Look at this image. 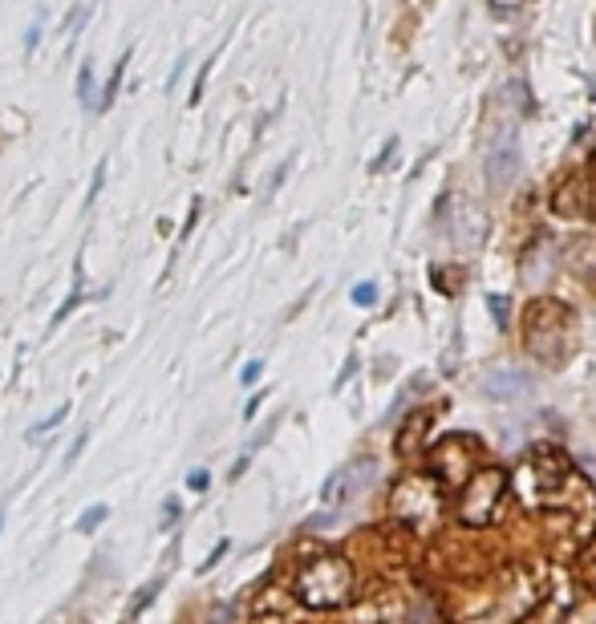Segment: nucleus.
<instances>
[{
  "instance_id": "nucleus-1",
  "label": "nucleus",
  "mask_w": 596,
  "mask_h": 624,
  "mask_svg": "<svg viewBox=\"0 0 596 624\" xmlns=\"http://www.w3.org/2000/svg\"><path fill=\"white\" fill-rule=\"evenodd\" d=\"M524 337L540 361L560 365L572 345V312L560 300H532L528 317H524Z\"/></svg>"
},
{
  "instance_id": "nucleus-16",
  "label": "nucleus",
  "mask_w": 596,
  "mask_h": 624,
  "mask_svg": "<svg viewBox=\"0 0 596 624\" xmlns=\"http://www.w3.org/2000/svg\"><path fill=\"white\" fill-rule=\"evenodd\" d=\"M102 179H106V159L98 163V171H94V183H90V195H86V203H94L98 199V187H102Z\"/></svg>"
},
{
  "instance_id": "nucleus-15",
  "label": "nucleus",
  "mask_w": 596,
  "mask_h": 624,
  "mask_svg": "<svg viewBox=\"0 0 596 624\" xmlns=\"http://www.w3.org/2000/svg\"><path fill=\"white\" fill-rule=\"evenodd\" d=\"M353 300H357V304H374V300H378V288H374V284H357V288H353Z\"/></svg>"
},
{
  "instance_id": "nucleus-21",
  "label": "nucleus",
  "mask_w": 596,
  "mask_h": 624,
  "mask_svg": "<svg viewBox=\"0 0 596 624\" xmlns=\"http://www.w3.org/2000/svg\"><path fill=\"white\" fill-rule=\"evenodd\" d=\"M223 552H228V543H219V548H215V552H211V560H207V564H203V572H207V568H215V564H219V556H223Z\"/></svg>"
},
{
  "instance_id": "nucleus-22",
  "label": "nucleus",
  "mask_w": 596,
  "mask_h": 624,
  "mask_svg": "<svg viewBox=\"0 0 596 624\" xmlns=\"http://www.w3.org/2000/svg\"><path fill=\"white\" fill-rule=\"evenodd\" d=\"M588 171H592V187H596V150H592V163H588Z\"/></svg>"
},
{
  "instance_id": "nucleus-5",
  "label": "nucleus",
  "mask_w": 596,
  "mask_h": 624,
  "mask_svg": "<svg viewBox=\"0 0 596 624\" xmlns=\"http://www.w3.org/2000/svg\"><path fill=\"white\" fill-rule=\"evenodd\" d=\"M369 479H374V462H353L345 466V471H337L329 483H325V503H349L361 487H369Z\"/></svg>"
},
{
  "instance_id": "nucleus-13",
  "label": "nucleus",
  "mask_w": 596,
  "mask_h": 624,
  "mask_svg": "<svg viewBox=\"0 0 596 624\" xmlns=\"http://www.w3.org/2000/svg\"><path fill=\"white\" fill-rule=\"evenodd\" d=\"M86 17H90V5H78V9H73V17H69V21H73V25H69V45H73V41H78V33H82Z\"/></svg>"
},
{
  "instance_id": "nucleus-2",
  "label": "nucleus",
  "mask_w": 596,
  "mask_h": 624,
  "mask_svg": "<svg viewBox=\"0 0 596 624\" xmlns=\"http://www.w3.org/2000/svg\"><path fill=\"white\" fill-rule=\"evenodd\" d=\"M349 588H353V572L345 560L329 556V560H313L301 568L296 576V592H301L305 604L313 608H337L349 600Z\"/></svg>"
},
{
  "instance_id": "nucleus-7",
  "label": "nucleus",
  "mask_w": 596,
  "mask_h": 624,
  "mask_svg": "<svg viewBox=\"0 0 596 624\" xmlns=\"http://www.w3.org/2000/svg\"><path fill=\"white\" fill-rule=\"evenodd\" d=\"M564 264H568L576 276H584V280L596 284V240H592V236L572 240V244L564 248Z\"/></svg>"
},
{
  "instance_id": "nucleus-14",
  "label": "nucleus",
  "mask_w": 596,
  "mask_h": 624,
  "mask_svg": "<svg viewBox=\"0 0 596 624\" xmlns=\"http://www.w3.org/2000/svg\"><path fill=\"white\" fill-rule=\"evenodd\" d=\"M65 414H69V406H57V410H53V414H49L45 422H37V426L29 430V438H37V434H45V430H53V426H57V422H61Z\"/></svg>"
},
{
  "instance_id": "nucleus-11",
  "label": "nucleus",
  "mask_w": 596,
  "mask_h": 624,
  "mask_svg": "<svg viewBox=\"0 0 596 624\" xmlns=\"http://www.w3.org/2000/svg\"><path fill=\"white\" fill-rule=\"evenodd\" d=\"M82 296H86V292H82V276H78V288H73V292H69V300H65L61 308H57V317H53V329H57V325H61V321L69 317V312H73V308H78V304H82Z\"/></svg>"
},
{
  "instance_id": "nucleus-12",
  "label": "nucleus",
  "mask_w": 596,
  "mask_h": 624,
  "mask_svg": "<svg viewBox=\"0 0 596 624\" xmlns=\"http://www.w3.org/2000/svg\"><path fill=\"white\" fill-rule=\"evenodd\" d=\"M106 515H110V507H106V503H98V507H90V511H86V515L78 519V531H94V527H98V523H102Z\"/></svg>"
},
{
  "instance_id": "nucleus-10",
  "label": "nucleus",
  "mask_w": 596,
  "mask_h": 624,
  "mask_svg": "<svg viewBox=\"0 0 596 624\" xmlns=\"http://www.w3.org/2000/svg\"><path fill=\"white\" fill-rule=\"evenodd\" d=\"M159 592H163V580H151V584H146V588L138 592V600H134V608H130V620H134V616H142V608H151Z\"/></svg>"
},
{
  "instance_id": "nucleus-9",
  "label": "nucleus",
  "mask_w": 596,
  "mask_h": 624,
  "mask_svg": "<svg viewBox=\"0 0 596 624\" xmlns=\"http://www.w3.org/2000/svg\"><path fill=\"white\" fill-rule=\"evenodd\" d=\"M78 98L86 110H94V65H82V73H78Z\"/></svg>"
},
{
  "instance_id": "nucleus-8",
  "label": "nucleus",
  "mask_w": 596,
  "mask_h": 624,
  "mask_svg": "<svg viewBox=\"0 0 596 624\" xmlns=\"http://www.w3.org/2000/svg\"><path fill=\"white\" fill-rule=\"evenodd\" d=\"M126 61H130V49L114 61V69H110V82H106V94L94 102V110H110L114 106V98H118V86H122V73H126Z\"/></svg>"
},
{
  "instance_id": "nucleus-19",
  "label": "nucleus",
  "mask_w": 596,
  "mask_h": 624,
  "mask_svg": "<svg viewBox=\"0 0 596 624\" xmlns=\"http://www.w3.org/2000/svg\"><path fill=\"white\" fill-rule=\"evenodd\" d=\"M37 45H41V25H33V29L25 33V53H33Z\"/></svg>"
},
{
  "instance_id": "nucleus-4",
  "label": "nucleus",
  "mask_w": 596,
  "mask_h": 624,
  "mask_svg": "<svg viewBox=\"0 0 596 624\" xmlns=\"http://www.w3.org/2000/svg\"><path fill=\"white\" fill-rule=\"evenodd\" d=\"M515 175H519V142L507 134L487 150V183L491 191H503L515 183Z\"/></svg>"
},
{
  "instance_id": "nucleus-20",
  "label": "nucleus",
  "mask_w": 596,
  "mask_h": 624,
  "mask_svg": "<svg viewBox=\"0 0 596 624\" xmlns=\"http://www.w3.org/2000/svg\"><path fill=\"white\" fill-rule=\"evenodd\" d=\"M179 519V503H167V511H163V527H171Z\"/></svg>"
},
{
  "instance_id": "nucleus-18",
  "label": "nucleus",
  "mask_w": 596,
  "mask_h": 624,
  "mask_svg": "<svg viewBox=\"0 0 596 624\" xmlns=\"http://www.w3.org/2000/svg\"><path fill=\"white\" fill-rule=\"evenodd\" d=\"M207 483H211V479H207V471H191V475H187V487H191V491H203Z\"/></svg>"
},
{
  "instance_id": "nucleus-23",
  "label": "nucleus",
  "mask_w": 596,
  "mask_h": 624,
  "mask_svg": "<svg viewBox=\"0 0 596 624\" xmlns=\"http://www.w3.org/2000/svg\"><path fill=\"white\" fill-rule=\"evenodd\" d=\"M0 527H5V511H0Z\"/></svg>"
},
{
  "instance_id": "nucleus-6",
  "label": "nucleus",
  "mask_w": 596,
  "mask_h": 624,
  "mask_svg": "<svg viewBox=\"0 0 596 624\" xmlns=\"http://www.w3.org/2000/svg\"><path fill=\"white\" fill-rule=\"evenodd\" d=\"M483 389H487V398H495V402H511V398H519V394H528V389H532V377H528L524 369H491V373L483 377Z\"/></svg>"
},
{
  "instance_id": "nucleus-17",
  "label": "nucleus",
  "mask_w": 596,
  "mask_h": 624,
  "mask_svg": "<svg viewBox=\"0 0 596 624\" xmlns=\"http://www.w3.org/2000/svg\"><path fill=\"white\" fill-rule=\"evenodd\" d=\"M260 369H264L260 361H248L244 373H240V381H244V385H256V381H260Z\"/></svg>"
},
{
  "instance_id": "nucleus-3",
  "label": "nucleus",
  "mask_w": 596,
  "mask_h": 624,
  "mask_svg": "<svg viewBox=\"0 0 596 624\" xmlns=\"http://www.w3.org/2000/svg\"><path fill=\"white\" fill-rule=\"evenodd\" d=\"M507 491V475L503 471H479L463 495V523H491L499 511V499Z\"/></svg>"
}]
</instances>
